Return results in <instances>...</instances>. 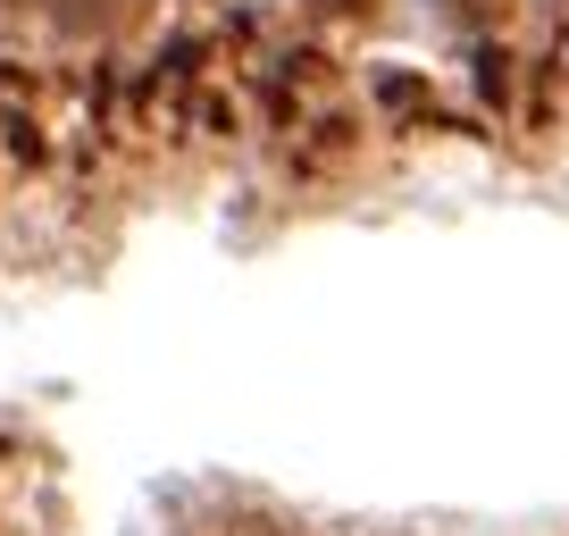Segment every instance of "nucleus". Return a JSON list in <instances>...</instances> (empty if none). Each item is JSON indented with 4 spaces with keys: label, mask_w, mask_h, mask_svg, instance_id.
<instances>
[{
    "label": "nucleus",
    "mask_w": 569,
    "mask_h": 536,
    "mask_svg": "<svg viewBox=\"0 0 569 536\" xmlns=\"http://www.w3.org/2000/svg\"><path fill=\"white\" fill-rule=\"evenodd\" d=\"M478 92H486V101H511V51H495V42H486V51H478Z\"/></svg>",
    "instance_id": "nucleus-1"
},
{
    "label": "nucleus",
    "mask_w": 569,
    "mask_h": 536,
    "mask_svg": "<svg viewBox=\"0 0 569 536\" xmlns=\"http://www.w3.org/2000/svg\"><path fill=\"white\" fill-rule=\"evenodd\" d=\"M9 151H18V160H26V168H42V160H51V151H42V135H34V126H26V118H18V126H9Z\"/></svg>",
    "instance_id": "nucleus-6"
},
{
    "label": "nucleus",
    "mask_w": 569,
    "mask_h": 536,
    "mask_svg": "<svg viewBox=\"0 0 569 536\" xmlns=\"http://www.w3.org/2000/svg\"><path fill=\"white\" fill-rule=\"evenodd\" d=\"M0 109H9V118H26V109H34V76L9 68V59H0Z\"/></svg>",
    "instance_id": "nucleus-4"
},
{
    "label": "nucleus",
    "mask_w": 569,
    "mask_h": 536,
    "mask_svg": "<svg viewBox=\"0 0 569 536\" xmlns=\"http://www.w3.org/2000/svg\"><path fill=\"white\" fill-rule=\"evenodd\" d=\"M436 9H445L452 26H502V9H511V0H436Z\"/></svg>",
    "instance_id": "nucleus-5"
},
{
    "label": "nucleus",
    "mask_w": 569,
    "mask_h": 536,
    "mask_svg": "<svg viewBox=\"0 0 569 536\" xmlns=\"http://www.w3.org/2000/svg\"><path fill=\"white\" fill-rule=\"evenodd\" d=\"M310 9H327V18H360V9H377V0H310Z\"/></svg>",
    "instance_id": "nucleus-7"
},
{
    "label": "nucleus",
    "mask_w": 569,
    "mask_h": 536,
    "mask_svg": "<svg viewBox=\"0 0 569 536\" xmlns=\"http://www.w3.org/2000/svg\"><path fill=\"white\" fill-rule=\"evenodd\" d=\"M377 101H386V109H427V85L402 76V68H386V76H377Z\"/></svg>",
    "instance_id": "nucleus-2"
},
{
    "label": "nucleus",
    "mask_w": 569,
    "mask_h": 536,
    "mask_svg": "<svg viewBox=\"0 0 569 536\" xmlns=\"http://www.w3.org/2000/svg\"><path fill=\"white\" fill-rule=\"evenodd\" d=\"M51 18H59V34H92V26L109 18V0H59Z\"/></svg>",
    "instance_id": "nucleus-3"
}]
</instances>
